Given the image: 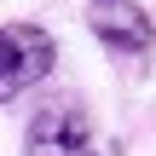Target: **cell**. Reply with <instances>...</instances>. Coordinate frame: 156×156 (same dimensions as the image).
Instances as JSON below:
<instances>
[{
	"mask_svg": "<svg viewBox=\"0 0 156 156\" xmlns=\"http://www.w3.org/2000/svg\"><path fill=\"white\" fill-rule=\"evenodd\" d=\"M87 29L116 58H139L156 46V17L139 0H87Z\"/></svg>",
	"mask_w": 156,
	"mask_h": 156,
	"instance_id": "2",
	"label": "cell"
},
{
	"mask_svg": "<svg viewBox=\"0 0 156 156\" xmlns=\"http://www.w3.org/2000/svg\"><path fill=\"white\" fill-rule=\"evenodd\" d=\"M58 64V41L41 23H0V104H12L17 93L41 87Z\"/></svg>",
	"mask_w": 156,
	"mask_h": 156,
	"instance_id": "1",
	"label": "cell"
},
{
	"mask_svg": "<svg viewBox=\"0 0 156 156\" xmlns=\"http://www.w3.org/2000/svg\"><path fill=\"white\" fill-rule=\"evenodd\" d=\"M23 156H98V145L75 104H46L23 127Z\"/></svg>",
	"mask_w": 156,
	"mask_h": 156,
	"instance_id": "3",
	"label": "cell"
}]
</instances>
